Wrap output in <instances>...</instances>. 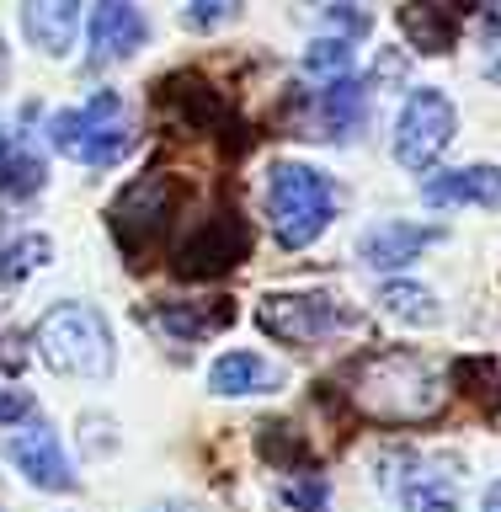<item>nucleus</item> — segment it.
<instances>
[{
    "label": "nucleus",
    "instance_id": "nucleus-1",
    "mask_svg": "<svg viewBox=\"0 0 501 512\" xmlns=\"http://www.w3.org/2000/svg\"><path fill=\"white\" fill-rule=\"evenodd\" d=\"M347 395L374 416V422H427L443 411L448 384H443V363L411 347H390V352H363L347 368Z\"/></svg>",
    "mask_w": 501,
    "mask_h": 512
},
{
    "label": "nucleus",
    "instance_id": "nucleus-2",
    "mask_svg": "<svg viewBox=\"0 0 501 512\" xmlns=\"http://www.w3.org/2000/svg\"><path fill=\"white\" fill-rule=\"evenodd\" d=\"M336 214V187L320 166L304 160H272L267 171V219L283 251H304L326 235V224Z\"/></svg>",
    "mask_w": 501,
    "mask_h": 512
},
{
    "label": "nucleus",
    "instance_id": "nucleus-3",
    "mask_svg": "<svg viewBox=\"0 0 501 512\" xmlns=\"http://www.w3.org/2000/svg\"><path fill=\"white\" fill-rule=\"evenodd\" d=\"M48 139H54L59 155H70L75 166H118V160L134 150V118H128V102L118 91H96L80 107L54 112L48 123Z\"/></svg>",
    "mask_w": 501,
    "mask_h": 512
},
{
    "label": "nucleus",
    "instance_id": "nucleus-4",
    "mask_svg": "<svg viewBox=\"0 0 501 512\" xmlns=\"http://www.w3.org/2000/svg\"><path fill=\"white\" fill-rule=\"evenodd\" d=\"M38 358L54 374H75V379H107L112 374V331L91 304H54L38 320Z\"/></svg>",
    "mask_w": 501,
    "mask_h": 512
},
{
    "label": "nucleus",
    "instance_id": "nucleus-5",
    "mask_svg": "<svg viewBox=\"0 0 501 512\" xmlns=\"http://www.w3.org/2000/svg\"><path fill=\"white\" fill-rule=\"evenodd\" d=\"M182 203H187V187L176 182V176H166V171H144V176H134V182H128L118 198H112V208H107L112 240H118L128 256L155 251L160 240H166L171 219L182 214Z\"/></svg>",
    "mask_w": 501,
    "mask_h": 512
},
{
    "label": "nucleus",
    "instance_id": "nucleus-6",
    "mask_svg": "<svg viewBox=\"0 0 501 512\" xmlns=\"http://www.w3.org/2000/svg\"><path fill=\"white\" fill-rule=\"evenodd\" d=\"M256 326L288 347H315L358 326V310L342 294H267L256 304Z\"/></svg>",
    "mask_w": 501,
    "mask_h": 512
},
{
    "label": "nucleus",
    "instance_id": "nucleus-7",
    "mask_svg": "<svg viewBox=\"0 0 501 512\" xmlns=\"http://www.w3.org/2000/svg\"><path fill=\"white\" fill-rule=\"evenodd\" d=\"M459 134V112L454 102H448L443 91H411L406 96V107H400V123H395V160L406 171H427V166H438V155L454 144Z\"/></svg>",
    "mask_w": 501,
    "mask_h": 512
},
{
    "label": "nucleus",
    "instance_id": "nucleus-8",
    "mask_svg": "<svg viewBox=\"0 0 501 512\" xmlns=\"http://www.w3.org/2000/svg\"><path fill=\"white\" fill-rule=\"evenodd\" d=\"M246 251H251L246 219H240V214H219V219H208L182 251H176V272H182V278H219V272H230V267L246 262Z\"/></svg>",
    "mask_w": 501,
    "mask_h": 512
},
{
    "label": "nucleus",
    "instance_id": "nucleus-9",
    "mask_svg": "<svg viewBox=\"0 0 501 512\" xmlns=\"http://www.w3.org/2000/svg\"><path fill=\"white\" fill-rule=\"evenodd\" d=\"M91 64H118L128 54H139L150 27H144V11L134 0H96L91 6Z\"/></svg>",
    "mask_w": 501,
    "mask_h": 512
},
{
    "label": "nucleus",
    "instance_id": "nucleus-10",
    "mask_svg": "<svg viewBox=\"0 0 501 512\" xmlns=\"http://www.w3.org/2000/svg\"><path fill=\"white\" fill-rule=\"evenodd\" d=\"M6 454H11V464H16V470H22L38 491H54V496L75 491L70 459H64L59 438H54V432H48L43 422H38V427H27V432H16V438L6 443Z\"/></svg>",
    "mask_w": 501,
    "mask_h": 512
},
{
    "label": "nucleus",
    "instance_id": "nucleus-11",
    "mask_svg": "<svg viewBox=\"0 0 501 512\" xmlns=\"http://www.w3.org/2000/svg\"><path fill=\"white\" fill-rule=\"evenodd\" d=\"M475 0H406L400 6V27L422 54H448L459 43L464 22H470Z\"/></svg>",
    "mask_w": 501,
    "mask_h": 512
},
{
    "label": "nucleus",
    "instance_id": "nucleus-12",
    "mask_svg": "<svg viewBox=\"0 0 501 512\" xmlns=\"http://www.w3.org/2000/svg\"><path fill=\"white\" fill-rule=\"evenodd\" d=\"M438 240H443V230H432V224L422 230V224H406V219H379L374 230L358 240V256L368 267H406L427 246H438Z\"/></svg>",
    "mask_w": 501,
    "mask_h": 512
},
{
    "label": "nucleus",
    "instance_id": "nucleus-13",
    "mask_svg": "<svg viewBox=\"0 0 501 512\" xmlns=\"http://www.w3.org/2000/svg\"><path fill=\"white\" fill-rule=\"evenodd\" d=\"M400 502H406V512H454L459 507V464L448 454L416 459L406 486H400Z\"/></svg>",
    "mask_w": 501,
    "mask_h": 512
},
{
    "label": "nucleus",
    "instance_id": "nucleus-14",
    "mask_svg": "<svg viewBox=\"0 0 501 512\" xmlns=\"http://www.w3.org/2000/svg\"><path fill=\"white\" fill-rule=\"evenodd\" d=\"M155 102L171 112V118H187V128H198V134H208L214 123H224V102L219 91L208 86L203 75H171L155 86Z\"/></svg>",
    "mask_w": 501,
    "mask_h": 512
},
{
    "label": "nucleus",
    "instance_id": "nucleus-15",
    "mask_svg": "<svg viewBox=\"0 0 501 512\" xmlns=\"http://www.w3.org/2000/svg\"><path fill=\"white\" fill-rule=\"evenodd\" d=\"M22 27L43 54H70L80 32V0H22Z\"/></svg>",
    "mask_w": 501,
    "mask_h": 512
},
{
    "label": "nucleus",
    "instance_id": "nucleus-16",
    "mask_svg": "<svg viewBox=\"0 0 501 512\" xmlns=\"http://www.w3.org/2000/svg\"><path fill=\"white\" fill-rule=\"evenodd\" d=\"M422 198L432 208L448 203H475V208H496L501 203V171L496 166H464V171H443L422 187Z\"/></svg>",
    "mask_w": 501,
    "mask_h": 512
},
{
    "label": "nucleus",
    "instance_id": "nucleus-17",
    "mask_svg": "<svg viewBox=\"0 0 501 512\" xmlns=\"http://www.w3.org/2000/svg\"><path fill=\"white\" fill-rule=\"evenodd\" d=\"M283 374L272 368L262 352H224V358L208 368V390L214 395H267L278 390Z\"/></svg>",
    "mask_w": 501,
    "mask_h": 512
},
{
    "label": "nucleus",
    "instance_id": "nucleus-18",
    "mask_svg": "<svg viewBox=\"0 0 501 512\" xmlns=\"http://www.w3.org/2000/svg\"><path fill=\"white\" fill-rule=\"evenodd\" d=\"M38 187H43V155L16 128H0V203L32 198Z\"/></svg>",
    "mask_w": 501,
    "mask_h": 512
},
{
    "label": "nucleus",
    "instance_id": "nucleus-19",
    "mask_svg": "<svg viewBox=\"0 0 501 512\" xmlns=\"http://www.w3.org/2000/svg\"><path fill=\"white\" fill-rule=\"evenodd\" d=\"M235 320V304L230 299H214V310L208 304H160L155 310V326L176 336V342H203V336L224 331Z\"/></svg>",
    "mask_w": 501,
    "mask_h": 512
},
{
    "label": "nucleus",
    "instance_id": "nucleus-20",
    "mask_svg": "<svg viewBox=\"0 0 501 512\" xmlns=\"http://www.w3.org/2000/svg\"><path fill=\"white\" fill-rule=\"evenodd\" d=\"M358 112H363V91L352 86V80L326 86V91H320V128H326L320 139H336L342 128H352V123H358Z\"/></svg>",
    "mask_w": 501,
    "mask_h": 512
},
{
    "label": "nucleus",
    "instance_id": "nucleus-21",
    "mask_svg": "<svg viewBox=\"0 0 501 512\" xmlns=\"http://www.w3.org/2000/svg\"><path fill=\"white\" fill-rule=\"evenodd\" d=\"M48 256H54V240H48V235H22V240H11V246L0 251V283H22L27 272L48 267Z\"/></svg>",
    "mask_w": 501,
    "mask_h": 512
},
{
    "label": "nucleus",
    "instance_id": "nucleus-22",
    "mask_svg": "<svg viewBox=\"0 0 501 512\" xmlns=\"http://www.w3.org/2000/svg\"><path fill=\"white\" fill-rule=\"evenodd\" d=\"M379 304H384L395 320H411V326L438 320V299H432L427 288H416V283H384V288H379Z\"/></svg>",
    "mask_w": 501,
    "mask_h": 512
},
{
    "label": "nucleus",
    "instance_id": "nucleus-23",
    "mask_svg": "<svg viewBox=\"0 0 501 512\" xmlns=\"http://www.w3.org/2000/svg\"><path fill=\"white\" fill-rule=\"evenodd\" d=\"M304 70L320 75L326 86H336V80L352 70V43H347V38H320V43H310V54H304Z\"/></svg>",
    "mask_w": 501,
    "mask_h": 512
},
{
    "label": "nucleus",
    "instance_id": "nucleus-24",
    "mask_svg": "<svg viewBox=\"0 0 501 512\" xmlns=\"http://www.w3.org/2000/svg\"><path fill=\"white\" fill-rule=\"evenodd\" d=\"M240 6H246V0H187V22L214 32V27H230L240 16Z\"/></svg>",
    "mask_w": 501,
    "mask_h": 512
},
{
    "label": "nucleus",
    "instance_id": "nucleus-25",
    "mask_svg": "<svg viewBox=\"0 0 501 512\" xmlns=\"http://www.w3.org/2000/svg\"><path fill=\"white\" fill-rule=\"evenodd\" d=\"M283 496H288V507H299V512H326V480L320 475H304L294 486H283Z\"/></svg>",
    "mask_w": 501,
    "mask_h": 512
},
{
    "label": "nucleus",
    "instance_id": "nucleus-26",
    "mask_svg": "<svg viewBox=\"0 0 501 512\" xmlns=\"http://www.w3.org/2000/svg\"><path fill=\"white\" fill-rule=\"evenodd\" d=\"M11 422H38V400L27 390H0V427Z\"/></svg>",
    "mask_w": 501,
    "mask_h": 512
},
{
    "label": "nucleus",
    "instance_id": "nucleus-27",
    "mask_svg": "<svg viewBox=\"0 0 501 512\" xmlns=\"http://www.w3.org/2000/svg\"><path fill=\"white\" fill-rule=\"evenodd\" d=\"M27 352H22V336H0V368H22Z\"/></svg>",
    "mask_w": 501,
    "mask_h": 512
},
{
    "label": "nucleus",
    "instance_id": "nucleus-28",
    "mask_svg": "<svg viewBox=\"0 0 501 512\" xmlns=\"http://www.w3.org/2000/svg\"><path fill=\"white\" fill-rule=\"evenodd\" d=\"M480 512H501V480H496V486L486 491V507H480Z\"/></svg>",
    "mask_w": 501,
    "mask_h": 512
},
{
    "label": "nucleus",
    "instance_id": "nucleus-29",
    "mask_svg": "<svg viewBox=\"0 0 501 512\" xmlns=\"http://www.w3.org/2000/svg\"><path fill=\"white\" fill-rule=\"evenodd\" d=\"M0 80H6V43H0Z\"/></svg>",
    "mask_w": 501,
    "mask_h": 512
}]
</instances>
